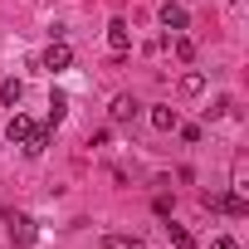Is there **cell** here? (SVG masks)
<instances>
[{
  "label": "cell",
  "instance_id": "cell-1",
  "mask_svg": "<svg viewBox=\"0 0 249 249\" xmlns=\"http://www.w3.org/2000/svg\"><path fill=\"white\" fill-rule=\"evenodd\" d=\"M5 225H10V244H15V249H35L39 230H35V220H30L25 210H5Z\"/></svg>",
  "mask_w": 249,
  "mask_h": 249
},
{
  "label": "cell",
  "instance_id": "cell-2",
  "mask_svg": "<svg viewBox=\"0 0 249 249\" xmlns=\"http://www.w3.org/2000/svg\"><path fill=\"white\" fill-rule=\"evenodd\" d=\"M107 49H112V64L132 49V30H127V20H112V25H107Z\"/></svg>",
  "mask_w": 249,
  "mask_h": 249
},
{
  "label": "cell",
  "instance_id": "cell-3",
  "mask_svg": "<svg viewBox=\"0 0 249 249\" xmlns=\"http://www.w3.org/2000/svg\"><path fill=\"white\" fill-rule=\"evenodd\" d=\"M161 30H171V35L191 30V15H186V5H181V0H166V5H161Z\"/></svg>",
  "mask_w": 249,
  "mask_h": 249
},
{
  "label": "cell",
  "instance_id": "cell-4",
  "mask_svg": "<svg viewBox=\"0 0 249 249\" xmlns=\"http://www.w3.org/2000/svg\"><path fill=\"white\" fill-rule=\"evenodd\" d=\"M69 64H73V49H69L64 39H54V44L44 49V69H49V73H64Z\"/></svg>",
  "mask_w": 249,
  "mask_h": 249
},
{
  "label": "cell",
  "instance_id": "cell-5",
  "mask_svg": "<svg viewBox=\"0 0 249 249\" xmlns=\"http://www.w3.org/2000/svg\"><path fill=\"white\" fill-rule=\"evenodd\" d=\"M107 112H112V122H132V117H137V112H142V103H137V98H132V93H117V98H112V107H107Z\"/></svg>",
  "mask_w": 249,
  "mask_h": 249
},
{
  "label": "cell",
  "instance_id": "cell-6",
  "mask_svg": "<svg viewBox=\"0 0 249 249\" xmlns=\"http://www.w3.org/2000/svg\"><path fill=\"white\" fill-rule=\"evenodd\" d=\"M35 132V122L25 117V112H15L10 122H5V142H15V147H25V137Z\"/></svg>",
  "mask_w": 249,
  "mask_h": 249
},
{
  "label": "cell",
  "instance_id": "cell-7",
  "mask_svg": "<svg viewBox=\"0 0 249 249\" xmlns=\"http://www.w3.org/2000/svg\"><path fill=\"white\" fill-rule=\"evenodd\" d=\"M152 127H157V132H176V127H181V117H176V107H171V103L152 107Z\"/></svg>",
  "mask_w": 249,
  "mask_h": 249
},
{
  "label": "cell",
  "instance_id": "cell-8",
  "mask_svg": "<svg viewBox=\"0 0 249 249\" xmlns=\"http://www.w3.org/2000/svg\"><path fill=\"white\" fill-rule=\"evenodd\" d=\"M103 249H147L142 234H103Z\"/></svg>",
  "mask_w": 249,
  "mask_h": 249
},
{
  "label": "cell",
  "instance_id": "cell-9",
  "mask_svg": "<svg viewBox=\"0 0 249 249\" xmlns=\"http://www.w3.org/2000/svg\"><path fill=\"white\" fill-rule=\"evenodd\" d=\"M20 98H25V83H20V78H5V83H0V103H5V107H20Z\"/></svg>",
  "mask_w": 249,
  "mask_h": 249
},
{
  "label": "cell",
  "instance_id": "cell-10",
  "mask_svg": "<svg viewBox=\"0 0 249 249\" xmlns=\"http://www.w3.org/2000/svg\"><path fill=\"white\" fill-rule=\"evenodd\" d=\"M166 239H171V244H176V249H196V234H191V230H186V225H176V220H171V225H166Z\"/></svg>",
  "mask_w": 249,
  "mask_h": 249
},
{
  "label": "cell",
  "instance_id": "cell-11",
  "mask_svg": "<svg viewBox=\"0 0 249 249\" xmlns=\"http://www.w3.org/2000/svg\"><path fill=\"white\" fill-rule=\"evenodd\" d=\"M64 112H69V98L54 88V93H49V127H59V122H64Z\"/></svg>",
  "mask_w": 249,
  "mask_h": 249
},
{
  "label": "cell",
  "instance_id": "cell-12",
  "mask_svg": "<svg viewBox=\"0 0 249 249\" xmlns=\"http://www.w3.org/2000/svg\"><path fill=\"white\" fill-rule=\"evenodd\" d=\"M205 93V73H181V98H200Z\"/></svg>",
  "mask_w": 249,
  "mask_h": 249
},
{
  "label": "cell",
  "instance_id": "cell-13",
  "mask_svg": "<svg viewBox=\"0 0 249 249\" xmlns=\"http://www.w3.org/2000/svg\"><path fill=\"white\" fill-rule=\"evenodd\" d=\"M220 210H225V215H234V220H239V215H249V205H244V196H239V191L220 196Z\"/></svg>",
  "mask_w": 249,
  "mask_h": 249
},
{
  "label": "cell",
  "instance_id": "cell-14",
  "mask_svg": "<svg viewBox=\"0 0 249 249\" xmlns=\"http://www.w3.org/2000/svg\"><path fill=\"white\" fill-rule=\"evenodd\" d=\"M44 147H49V127H35V132L25 137V152H30V157H39Z\"/></svg>",
  "mask_w": 249,
  "mask_h": 249
},
{
  "label": "cell",
  "instance_id": "cell-15",
  "mask_svg": "<svg viewBox=\"0 0 249 249\" xmlns=\"http://www.w3.org/2000/svg\"><path fill=\"white\" fill-rule=\"evenodd\" d=\"M176 59H181V64H191V59H196V44H191L186 35H176Z\"/></svg>",
  "mask_w": 249,
  "mask_h": 249
},
{
  "label": "cell",
  "instance_id": "cell-16",
  "mask_svg": "<svg viewBox=\"0 0 249 249\" xmlns=\"http://www.w3.org/2000/svg\"><path fill=\"white\" fill-rule=\"evenodd\" d=\"M230 112V98H215V107H205V117H225Z\"/></svg>",
  "mask_w": 249,
  "mask_h": 249
},
{
  "label": "cell",
  "instance_id": "cell-17",
  "mask_svg": "<svg viewBox=\"0 0 249 249\" xmlns=\"http://www.w3.org/2000/svg\"><path fill=\"white\" fill-rule=\"evenodd\" d=\"M210 249H239V244H234V239H230V234H220V239H215V244H210Z\"/></svg>",
  "mask_w": 249,
  "mask_h": 249
}]
</instances>
